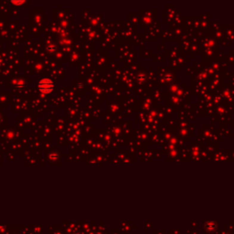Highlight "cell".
Returning a JSON list of instances; mask_svg holds the SVG:
<instances>
[{
  "instance_id": "6da1fadb",
  "label": "cell",
  "mask_w": 234,
  "mask_h": 234,
  "mask_svg": "<svg viewBox=\"0 0 234 234\" xmlns=\"http://www.w3.org/2000/svg\"><path fill=\"white\" fill-rule=\"evenodd\" d=\"M38 89L43 92H50L53 90V82L48 79L41 80L38 82Z\"/></svg>"
}]
</instances>
